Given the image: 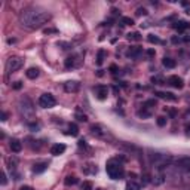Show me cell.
<instances>
[{
  "mask_svg": "<svg viewBox=\"0 0 190 190\" xmlns=\"http://www.w3.org/2000/svg\"><path fill=\"white\" fill-rule=\"evenodd\" d=\"M49 19H51V14L46 9L36 8V6L24 9L19 14V24L28 30H36L45 23H48Z\"/></svg>",
  "mask_w": 190,
  "mask_h": 190,
  "instance_id": "obj_1",
  "label": "cell"
},
{
  "mask_svg": "<svg viewBox=\"0 0 190 190\" xmlns=\"http://www.w3.org/2000/svg\"><path fill=\"white\" fill-rule=\"evenodd\" d=\"M19 113L23 116L25 120L31 123L33 120H36V112H34V106L31 103L30 98H23L19 101Z\"/></svg>",
  "mask_w": 190,
  "mask_h": 190,
  "instance_id": "obj_2",
  "label": "cell"
},
{
  "mask_svg": "<svg viewBox=\"0 0 190 190\" xmlns=\"http://www.w3.org/2000/svg\"><path fill=\"white\" fill-rule=\"evenodd\" d=\"M106 171H107V175L110 178H113V180H120L122 177H123V167H122L120 163H117L116 160H110L107 163Z\"/></svg>",
  "mask_w": 190,
  "mask_h": 190,
  "instance_id": "obj_3",
  "label": "cell"
},
{
  "mask_svg": "<svg viewBox=\"0 0 190 190\" xmlns=\"http://www.w3.org/2000/svg\"><path fill=\"white\" fill-rule=\"evenodd\" d=\"M24 60L19 58V57H11L8 61H6V71L8 73H15L18 70L23 67Z\"/></svg>",
  "mask_w": 190,
  "mask_h": 190,
  "instance_id": "obj_4",
  "label": "cell"
},
{
  "mask_svg": "<svg viewBox=\"0 0 190 190\" xmlns=\"http://www.w3.org/2000/svg\"><path fill=\"white\" fill-rule=\"evenodd\" d=\"M39 106L43 107V108H52V107L57 106V99L52 94H43L39 98Z\"/></svg>",
  "mask_w": 190,
  "mask_h": 190,
  "instance_id": "obj_5",
  "label": "cell"
},
{
  "mask_svg": "<svg viewBox=\"0 0 190 190\" xmlns=\"http://www.w3.org/2000/svg\"><path fill=\"white\" fill-rule=\"evenodd\" d=\"M177 168L183 169L184 172L190 174V158H181L177 160Z\"/></svg>",
  "mask_w": 190,
  "mask_h": 190,
  "instance_id": "obj_6",
  "label": "cell"
},
{
  "mask_svg": "<svg viewBox=\"0 0 190 190\" xmlns=\"http://www.w3.org/2000/svg\"><path fill=\"white\" fill-rule=\"evenodd\" d=\"M64 89H65V92H77L80 89V83L76 80H69L64 83Z\"/></svg>",
  "mask_w": 190,
  "mask_h": 190,
  "instance_id": "obj_7",
  "label": "cell"
},
{
  "mask_svg": "<svg viewBox=\"0 0 190 190\" xmlns=\"http://www.w3.org/2000/svg\"><path fill=\"white\" fill-rule=\"evenodd\" d=\"M168 83L171 85V86H174L175 89H183V86H184V82H183L181 77L178 76H171L168 79Z\"/></svg>",
  "mask_w": 190,
  "mask_h": 190,
  "instance_id": "obj_8",
  "label": "cell"
},
{
  "mask_svg": "<svg viewBox=\"0 0 190 190\" xmlns=\"http://www.w3.org/2000/svg\"><path fill=\"white\" fill-rule=\"evenodd\" d=\"M95 95H97V98L98 99H106L107 98V95H108V89H107V86H97L95 89Z\"/></svg>",
  "mask_w": 190,
  "mask_h": 190,
  "instance_id": "obj_9",
  "label": "cell"
},
{
  "mask_svg": "<svg viewBox=\"0 0 190 190\" xmlns=\"http://www.w3.org/2000/svg\"><path fill=\"white\" fill-rule=\"evenodd\" d=\"M65 146L61 144V143H58V144H53L52 147H51V154H53V156H60V154H62V153L65 152Z\"/></svg>",
  "mask_w": 190,
  "mask_h": 190,
  "instance_id": "obj_10",
  "label": "cell"
},
{
  "mask_svg": "<svg viewBox=\"0 0 190 190\" xmlns=\"http://www.w3.org/2000/svg\"><path fill=\"white\" fill-rule=\"evenodd\" d=\"M9 147H11V150H12L14 153H19L21 150H23V144H21V141H19V140H16V138H12V140H11Z\"/></svg>",
  "mask_w": 190,
  "mask_h": 190,
  "instance_id": "obj_11",
  "label": "cell"
},
{
  "mask_svg": "<svg viewBox=\"0 0 190 190\" xmlns=\"http://www.w3.org/2000/svg\"><path fill=\"white\" fill-rule=\"evenodd\" d=\"M141 52H143V49H141L140 46H132V48H129V51H128V57H131V58H138V57L141 55Z\"/></svg>",
  "mask_w": 190,
  "mask_h": 190,
  "instance_id": "obj_12",
  "label": "cell"
},
{
  "mask_svg": "<svg viewBox=\"0 0 190 190\" xmlns=\"http://www.w3.org/2000/svg\"><path fill=\"white\" fill-rule=\"evenodd\" d=\"M46 169H48V163L46 162H40V163H36L33 167V172L34 174H42V172H45Z\"/></svg>",
  "mask_w": 190,
  "mask_h": 190,
  "instance_id": "obj_13",
  "label": "cell"
},
{
  "mask_svg": "<svg viewBox=\"0 0 190 190\" xmlns=\"http://www.w3.org/2000/svg\"><path fill=\"white\" fill-rule=\"evenodd\" d=\"M25 74H27L28 79H36V77H39V74H40V70H39L37 67H31V69H28L25 71Z\"/></svg>",
  "mask_w": 190,
  "mask_h": 190,
  "instance_id": "obj_14",
  "label": "cell"
},
{
  "mask_svg": "<svg viewBox=\"0 0 190 190\" xmlns=\"http://www.w3.org/2000/svg\"><path fill=\"white\" fill-rule=\"evenodd\" d=\"M189 27H190V24L187 23V21H177V23L174 24V28H175V30H178V31L187 30Z\"/></svg>",
  "mask_w": 190,
  "mask_h": 190,
  "instance_id": "obj_15",
  "label": "cell"
},
{
  "mask_svg": "<svg viewBox=\"0 0 190 190\" xmlns=\"http://www.w3.org/2000/svg\"><path fill=\"white\" fill-rule=\"evenodd\" d=\"M156 95L159 97V98H163V99H171V101H175L177 97H175L174 94H171V92H156Z\"/></svg>",
  "mask_w": 190,
  "mask_h": 190,
  "instance_id": "obj_16",
  "label": "cell"
},
{
  "mask_svg": "<svg viewBox=\"0 0 190 190\" xmlns=\"http://www.w3.org/2000/svg\"><path fill=\"white\" fill-rule=\"evenodd\" d=\"M107 57V52L104 51V49H99L98 53H97V65H101L103 62H104V60H106Z\"/></svg>",
  "mask_w": 190,
  "mask_h": 190,
  "instance_id": "obj_17",
  "label": "cell"
},
{
  "mask_svg": "<svg viewBox=\"0 0 190 190\" xmlns=\"http://www.w3.org/2000/svg\"><path fill=\"white\" fill-rule=\"evenodd\" d=\"M67 134H69V135H73V137L79 135V128H77V125H76V123H70V125H69V131H67Z\"/></svg>",
  "mask_w": 190,
  "mask_h": 190,
  "instance_id": "obj_18",
  "label": "cell"
},
{
  "mask_svg": "<svg viewBox=\"0 0 190 190\" xmlns=\"http://www.w3.org/2000/svg\"><path fill=\"white\" fill-rule=\"evenodd\" d=\"M162 64H163V65H165L167 69H174L175 65H177V62H175V61L172 60V58H167V57L163 58V61H162Z\"/></svg>",
  "mask_w": 190,
  "mask_h": 190,
  "instance_id": "obj_19",
  "label": "cell"
},
{
  "mask_svg": "<svg viewBox=\"0 0 190 190\" xmlns=\"http://www.w3.org/2000/svg\"><path fill=\"white\" fill-rule=\"evenodd\" d=\"M77 181H79V180H77L76 175H69L64 183H65V186H74V184H77Z\"/></svg>",
  "mask_w": 190,
  "mask_h": 190,
  "instance_id": "obj_20",
  "label": "cell"
},
{
  "mask_svg": "<svg viewBox=\"0 0 190 190\" xmlns=\"http://www.w3.org/2000/svg\"><path fill=\"white\" fill-rule=\"evenodd\" d=\"M138 116H140V117H143V119H147V117H150V116H152V112H150V110H147V107H143V110H140V112H138Z\"/></svg>",
  "mask_w": 190,
  "mask_h": 190,
  "instance_id": "obj_21",
  "label": "cell"
},
{
  "mask_svg": "<svg viewBox=\"0 0 190 190\" xmlns=\"http://www.w3.org/2000/svg\"><path fill=\"white\" fill-rule=\"evenodd\" d=\"M91 131L94 135H98V137H103V131H101V128H99L98 125H92L91 126Z\"/></svg>",
  "mask_w": 190,
  "mask_h": 190,
  "instance_id": "obj_22",
  "label": "cell"
},
{
  "mask_svg": "<svg viewBox=\"0 0 190 190\" xmlns=\"http://www.w3.org/2000/svg\"><path fill=\"white\" fill-rule=\"evenodd\" d=\"M147 40L150 42V43H156V45H159V43H162V40H160L158 36H154V34H149V37H147Z\"/></svg>",
  "mask_w": 190,
  "mask_h": 190,
  "instance_id": "obj_23",
  "label": "cell"
},
{
  "mask_svg": "<svg viewBox=\"0 0 190 190\" xmlns=\"http://www.w3.org/2000/svg\"><path fill=\"white\" fill-rule=\"evenodd\" d=\"M125 190H140V186H138L137 183L129 181V183H128V184H126V187H125Z\"/></svg>",
  "mask_w": 190,
  "mask_h": 190,
  "instance_id": "obj_24",
  "label": "cell"
},
{
  "mask_svg": "<svg viewBox=\"0 0 190 190\" xmlns=\"http://www.w3.org/2000/svg\"><path fill=\"white\" fill-rule=\"evenodd\" d=\"M74 60H76V57H69V58L65 60V67H67V69L74 67Z\"/></svg>",
  "mask_w": 190,
  "mask_h": 190,
  "instance_id": "obj_25",
  "label": "cell"
},
{
  "mask_svg": "<svg viewBox=\"0 0 190 190\" xmlns=\"http://www.w3.org/2000/svg\"><path fill=\"white\" fill-rule=\"evenodd\" d=\"M126 37H128L129 42H132V40H140V39H141V34H140V33H129Z\"/></svg>",
  "mask_w": 190,
  "mask_h": 190,
  "instance_id": "obj_26",
  "label": "cell"
},
{
  "mask_svg": "<svg viewBox=\"0 0 190 190\" xmlns=\"http://www.w3.org/2000/svg\"><path fill=\"white\" fill-rule=\"evenodd\" d=\"M120 23L123 24V25H134V19H132V18H128V16H123Z\"/></svg>",
  "mask_w": 190,
  "mask_h": 190,
  "instance_id": "obj_27",
  "label": "cell"
},
{
  "mask_svg": "<svg viewBox=\"0 0 190 190\" xmlns=\"http://www.w3.org/2000/svg\"><path fill=\"white\" fill-rule=\"evenodd\" d=\"M168 119L165 117V116H160V117H158V120H156V123H158V126H165L167 125Z\"/></svg>",
  "mask_w": 190,
  "mask_h": 190,
  "instance_id": "obj_28",
  "label": "cell"
},
{
  "mask_svg": "<svg viewBox=\"0 0 190 190\" xmlns=\"http://www.w3.org/2000/svg\"><path fill=\"white\" fill-rule=\"evenodd\" d=\"M152 82H153V83H156V85H162V83H163V79H162L160 76H153L152 77Z\"/></svg>",
  "mask_w": 190,
  "mask_h": 190,
  "instance_id": "obj_29",
  "label": "cell"
},
{
  "mask_svg": "<svg viewBox=\"0 0 190 190\" xmlns=\"http://www.w3.org/2000/svg\"><path fill=\"white\" fill-rule=\"evenodd\" d=\"M82 190H92V183L91 181H83V184H82Z\"/></svg>",
  "mask_w": 190,
  "mask_h": 190,
  "instance_id": "obj_30",
  "label": "cell"
},
{
  "mask_svg": "<svg viewBox=\"0 0 190 190\" xmlns=\"http://www.w3.org/2000/svg\"><path fill=\"white\" fill-rule=\"evenodd\" d=\"M154 106H156V101H154V99H149V101H146L144 103V107H147V108L154 107Z\"/></svg>",
  "mask_w": 190,
  "mask_h": 190,
  "instance_id": "obj_31",
  "label": "cell"
},
{
  "mask_svg": "<svg viewBox=\"0 0 190 190\" xmlns=\"http://www.w3.org/2000/svg\"><path fill=\"white\" fill-rule=\"evenodd\" d=\"M137 15H138V16L147 15V9H144V8H138V9H137Z\"/></svg>",
  "mask_w": 190,
  "mask_h": 190,
  "instance_id": "obj_32",
  "label": "cell"
},
{
  "mask_svg": "<svg viewBox=\"0 0 190 190\" xmlns=\"http://www.w3.org/2000/svg\"><path fill=\"white\" fill-rule=\"evenodd\" d=\"M76 119H77V120H80V122H86V120H88V117H86L85 114H79V113L76 114Z\"/></svg>",
  "mask_w": 190,
  "mask_h": 190,
  "instance_id": "obj_33",
  "label": "cell"
},
{
  "mask_svg": "<svg viewBox=\"0 0 190 190\" xmlns=\"http://www.w3.org/2000/svg\"><path fill=\"white\" fill-rule=\"evenodd\" d=\"M146 53H147V57H149V58H153V57L156 55L154 49H147V51H146Z\"/></svg>",
  "mask_w": 190,
  "mask_h": 190,
  "instance_id": "obj_34",
  "label": "cell"
},
{
  "mask_svg": "<svg viewBox=\"0 0 190 190\" xmlns=\"http://www.w3.org/2000/svg\"><path fill=\"white\" fill-rule=\"evenodd\" d=\"M12 88L16 89V91H18V89H21V88H23V82H15V83L12 85Z\"/></svg>",
  "mask_w": 190,
  "mask_h": 190,
  "instance_id": "obj_35",
  "label": "cell"
},
{
  "mask_svg": "<svg viewBox=\"0 0 190 190\" xmlns=\"http://www.w3.org/2000/svg\"><path fill=\"white\" fill-rule=\"evenodd\" d=\"M110 71H112V74H116V73L119 71V69H117V65H114V64H112V65H110Z\"/></svg>",
  "mask_w": 190,
  "mask_h": 190,
  "instance_id": "obj_36",
  "label": "cell"
},
{
  "mask_svg": "<svg viewBox=\"0 0 190 190\" xmlns=\"http://www.w3.org/2000/svg\"><path fill=\"white\" fill-rule=\"evenodd\" d=\"M45 34H51V33H57V30L55 28H45Z\"/></svg>",
  "mask_w": 190,
  "mask_h": 190,
  "instance_id": "obj_37",
  "label": "cell"
},
{
  "mask_svg": "<svg viewBox=\"0 0 190 190\" xmlns=\"http://www.w3.org/2000/svg\"><path fill=\"white\" fill-rule=\"evenodd\" d=\"M6 183H8V180H6V174L3 172V174H2V186H5Z\"/></svg>",
  "mask_w": 190,
  "mask_h": 190,
  "instance_id": "obj_38",
  "label": "cell"
},
{
  "mask_svg": "<svg viewBox=\"0 0 190 190\" xmlns=\"http://www.w3.org/2000/svg\"><path fill=\"white\" fill-rule=\"evenodd\" d=\"M2 120H3V122L8 120V114L5 113V112H2Z\"/></svg>",
  "mask_w": 190,
  "mask_h": 190,
  "instance_id": "obj_39",
  "label": "cell"
},
{
  "mask_svg": "<svg viewBox=\"0 0 190 190\" xmlns=\"http://www.w3.org/2000/svg\"><path fill=\"white\" fill-rule=\"evenodd\" d=\"M19 190H33V187H30V186H23Z\"/></svg>",
  "mask_w": 190,
  "mask_h": 190,
  "instance_id": "obj_40",
  "label": "cell"
},
{
  "mask_svg": "<svg viewBox=\"0 0 190 190\" xmlns=\"http://www.w3.org/2000/svg\"><path fill=\"white\" fill-rule=\"evenodd\" d=\"M180 40H181L180 37H172V43H178Z\"/></svg>",
  "mask_w": 190,
  "mask_h": 190,
  "instance_id": "obj_41",
  "label": "cell"
},
{
  "mask_svg": "<svg viewBox=\"0 0 190 190\" xmlns=\"http://www.w3.org/2000/svg\"><path fill=\"white\" fill-rule=\"evenodd\" d=\"M186 131H187V135H190V126H187V128H186Z\"/></svg>",
  "mask_w": 190,
  "mask_h": 190,
  "instance_id": "obj_42",
  "label": "cell"
},
{
  "mask_svg": "<svg viewBox=\"0 0 190 190\" xmlns=\"http://www.w3.org/2000/svg\"><path fill=\"white\" fill-rule=\"evenodd\" d=\"M98 190H101V189H98Z\"/></svg>",
  "mask_w": 190,
  "mask_h": 190,
  "instance_id": "obj_43",
  "label": "cell"
}]
</instances>
